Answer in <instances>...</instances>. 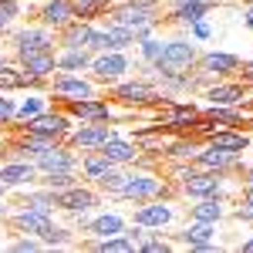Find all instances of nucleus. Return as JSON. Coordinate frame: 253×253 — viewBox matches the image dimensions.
I'll use <instances>...</instances> for the list:
<instances>
[{
  "label": "nucleus",
  "instance_id": "nucleus-1",
  "mask_svg": "<svg viewBox=\"0 0 253 253\" xmlns=\"http://www.w3.org/2000/svg\"><path fill=\"white\" fill-rule=\"evenodd\" d=\"M112 24L128 27V31L135 34V41H142V38H149V27L156 24V17H152V10H145V7H132V3H125V7L112 10Z\"/></svg>",
  "mask_w": 253,
  "mask_h": 253
},
{
  "label": "nucleus",
  "instance_id": "nucleus-2",
  "mask_svg": "<svg viewBox=\"0 0 253 253\" xmlns=\"http://www.w3.org/2000/svg\"><path fill=\"white\" fill-rule=\"evenodd\" d=\"M193 61H196L193 44H186V41H172V44L162 47V54H159L156 64H159L162 75H179V71H186Z\"/></svg>",
  "mask_w": 253,
  "mask_h": 253
},
{
  "label": "nucleus",
  "instance_id": "nucleus-3",
  "mask_svg": "<svg viewBox=\"0 0 253 253\" xmlns=\"http://www.w3.org/2000/svg\"><path fill=\"white\" fill-rule=\"evenodd\" d=\"M41 20L47 24V27H68L75 14H71V0H47L44 7H41Z\"/></svg>",
  "mask_w": 253,
  "mask_h": 253
},
{
  "label": "nucleus",
  "instance_id": "nucleus-4",
  "mask_svg": "<svg viewBox=\"0 0 253 253\" xmlns=\"http://www.w3.org/2000/svg\"><path fill=\"white\" fill-rule=\"evenodd\" d=\"M20 61H24V68L34 75V78H41V75H47V71H54V51L47 47V51H27V54H20Z\"/></svg>",
  "mask_w": 253,
  "mask_h": 253
},
{
  "label": "nucleus",
  "instance_id": "nucleus-5",
  "mask_svg": "<svg viewBox=\"0 0 253 253\" xmlns=\"http://www.w3.org/2000/svg\"><path fill=\"white\" fill-rule=\"evenodd\" d=\"M159 189H162L159 179H149V175H132L128 182L118 186V193H122V196H156Z\"/></svg>",
  "mask_w": 253,
  "mask_h": 253
},
{
  "label": "nucleus",
  "instance_id": "nucleus-6",
  "mask_svg": "<svg viewBox=\"0 0 253 253\" xmlns=\"http://www.w3.org/2000/svg\"><path fill=\"white\" fill-rule=\"evenodd\" d=\"M20 54H27V51H47L51 47V38H47V31H20L17 38H14Z\"/></svg>",
  "mask_w": 253,
  "mask_h": 253
},
{
  "label": "nucleus",
  "instance_id": "nucleus-7",
  "mask_svg": "<svg viewBox=\"0 0 253 253\" xmlns=\"http://www.w3.org/2000/svg\"><path fill=\"white\" fill-rule=\"evenodd\" d=\"M54 91L61 98H71V101H78V98H91V84L81 78H61L54 81Z\"/></svg>",
  "mask_w": 253,
  "mask_h": 253
},
{
  "label": "nucleus",
  "instance_id": "nucleus-8",
  "mask_svg": "<svg viewBox=\"0 0 253 253\" xmlns=\"http://www.w3.org/2000/svg\"><path fill=\"white\" fill-rule=\"evenodd\" d=\"M20 226L27 230V233H47L51 230V219H47V206H38V210H31V213H20V219H17Z\"/></svg>",
  "mask_w": 253,
  "mask_h": 253
},
{
  "label": "nucleus",
  "instance_id": "nucleus-9",
  "mask_svg": "<svg viewBox=\"0 0 253 253\" xmlns=\"http://www.w3.org/2000/svg\"><path fill=\"white\" fill-rule=\"evenodd\" d=\"M128 68V61L122 58V54H105V58H98L95 61V71H98V78H118L122 71Z\"/></svg>",
  "mask_w": 253,
  "mask_h": 253
},
{
  "label": "nucleus",
  "instance_id": "nucleus-10",
  "mask_svg": "<svg viewBox=\"0 0 253 253\" xmlns=\"http://www.w3.org/2000/svg\"><path fill=\"white\" fill-rule=\"evenodd\" d=\"M216 189H219V179H216V175L199 172V175H189V179H186V193L189 196H213Z\"/></svg>",
  "mask_w": 253,
  "mask_h": 253
},
{
  "label": "nucleus",
  "instance_id": "nucleus-11",
  "mask_svg": "<svg viewBox=\"0 0 253 253\" xmlns=\"http://www.w3.org/2000/svg\"><path fill=\"white\" fill-rule=\"evenodd\" d=\"M71 115H78V118H95V122H101V118H108V105L91 101V98H78V101L71 105Z\"/></svg>",
  "mask_w": 253,
  "mask_h": 253
},
{
  "label": "nucleus",
  "instance_id": "nucleus-12",
  "mask_svg": "<svg viewBox=\"0 0 253 253\" xmlns=\"http://www.w3.org/2000/svg\"><path fill=\"white\" fill-rule=\"evenodd\" d=\"M54 206H61V210H88L91 206V193H84V189H71V193H61L54 196Z\"/></svg>",
  "mask_w": 253,
  "mask_h": 253
},
{
  "label": "nucleus",
  "instance_id": "nucleus-13",
  "mask_svg": "<svg viewBox=\"0 0 253 253\" xmlns=\"http://www.w3.org/2000/svg\"><path fill=\"white\" fill-rule=\"evenodd\" d=\"M27 128L31 132H41V135H61L68 125H64V115H38Z\"/></svg>",
  "mask_w": 253,
  "mask_h": 253
},
{
  "label": "nucleus",
  "instance_id": "nucleus-14",
  "mask_svg": "<svg viewBox=\"0 0 253 253\" xmlns=\"http://www.w3.org/2000/svg\"><path fill=\"white\" fill-rule=\"evenodd\" d=\"M91 38H95V27H91L88 20L68 24V44H71V47H91Z\"/></svg>",
  "mask_w": 253,
  "mask_h": 253
},
{
  "label": "nucleus",
  "instance_id": "nucleus-15",
  "mask_svg": "<svg viewBox=\"0 0 253 253\" xmlns=\"http://www.w3.org/2000/svg\"><path fill=\"white\" fill-rule=\"evenodd\" d=\"M169 219H172V213H169L166 206H145V210L135 213L138 226H162V223H169Z\"/></svg>",
  "mask_w": 253,
  "mask_h": 253
},
{
  "label": "nucleus",
  "instance_id": "nucleus-16",
  "mask_svg": "<svg viewBox=\"0 0 253 253\" xmlns=\"http://www.w3.org/2000/svg\"><path fill=\"white\" fill-rule=\"evenodd\" d=\"M105 10H108L105 0H71V14L78 20H91L98 14H105Z\"/></svg>",
  "mask_w": 253,
  "mask_h": 253
},
{
  "label": "nucleus",
  "instance_id": "nucleus-17",
  "mask_svg": "<svg viewBox=\"0 0 253 253\" xmlns=\"http://www.w3.org/2000/svg\"><path fill=\"white\" fill-rule=\"evenodd\" d=\"M213 149H223V152H243V149H247V135H236V132H216V135H213Z\"/></svg>",
  "mask_w": 253,
  "mask_h": 253
},
{
  "label": "nucleus",
  "instance_id": "nucleus-18",
  "mask_svg": "<svg viewBox=\"0 0 253 253\" xmlns=\"http://www.w3.org/2000/svg\"><path fill=\"white\" fill-rule=\"evenodd\" d=\"M101 149H105L101 156H105V159H112V162H128V159L135 156V149H132L128 142H118V138H108V142H105Z\"/></svg>",
  "mask_w": 253,
  "mask_h": 253
},
{
  "label": "nucleus",
  "instance_id": "nucleus-19",
  "mask_svg": "<svg viewBox=\"0 0 253 253\" xmlns=\"http://www.w3.org/2000/svg\"><path fill=\"white\" fill-rule=\"evenodd\" d=\"M27 179H34V169L31 166H7V169H0V182L3 186H20Z\"/></svg>",
  "mask_w": 253,
  "mask_h": 253
},
{
  "label": "nucleus",
  "instance_id": "nucleus-20",
  "mask_svg": "<svg viewBox=\"0 0 253 253\" xmlns=\"http://www.w3.org/2000/svg\"><path fill=\"white\" fill-rule=\"evenodd\" d=\"M108 138H112V132L105 125H95V128H81L78 135H75V142L78 145H105Z\"/></svg>",
  "mask_w": 253,
  "mask_h": 253
},
{
  "label": "nucleus",
  "instance_id": "nucleus-21",
  "mask_svg": "<svg viewBox=\"0 0 253 253\" xmlns=\"http://www.w3.org/2000/svg\"><path fill=\"white\" fill-rule=\"evenodd\" d=\"M240 98H243V88H240V84H223V88H213V91H210V101H213V105H233Z\"/></svg>",
  "mask_w": 253,
  "mask_h": 253
},
{
  "label": "nucleus",
  "instance_id": "nucleus-22",
  "mask_svg": "<svg viewBox=\"0 0 253 253\" xmlns=\"http://www.w3.org/2000/svg\"><path fill=\"white\" fill-rule=\"evenodd\" d=\"M41 169H47V172H68L71 159L64 156V152H41Z\"/></svg>",
  "mask_w": 253,
  "mask_h": 253
},
{
  "label": "nucleus",
  "instance_id": "nucleus-23",
  "mask_svg": "<svg viewBox=\"0 0 253 253\" xmlns=\"http://www.w3.org/2000/svg\"><path fill=\"white\" fill-rule=\"evenodd\" d=\"M210 236H213V223H196V226H189L182 233V240L189 247H203V243H210Z\"/></svg>",
  "mask_w": 253,
  "mask_h": 253
},
{
  "label": "nucleus",
  "instance_id": "nucleus-24",
  "mask_svg": "<svg viewBox=\"0 0 253 253\" xmlns=\"http://www.w3.org/2000/svg\"><path fill=\"white\" fill-rule=\"evenodd\" d=\"M203 68H206V71H219V75H226V71H233V68H236V58H233V54H206V58H203Z\"/></svg>",
  "mask_w": 253,
  "mask_h": 253
},
{
  "label": "nucleus",
  "instance_id": "nucleus-25",
  "mask_svg": "<svg viewBox=\"0 0 253 253\" xmlns=\"http://www.w3.org/2000/svg\"><path fill=\"white\" fill-rule=\"evenodd\" d=\"M210 7H213V3H186V7H175V20L196 24V20H203V14H206Z\"/></svg>",
  "mask_w": 253,
  "mask_h": 253
},
{
  "label": "nucleus",
  "instance_id": "nucleus-26",
  "mask_svg": "<svg viewBox=\"0 0 253 253\" xmlns=\"http://www.w3.org/2000/svg\"><path fill=\"white\" fill-rule=\"evenodd\" d=\"M230 162H233V152H223V149H210L199 156V166H206V169H223Z\"/></svg>",
  "mask_w": 253,
  "mask_h": 253
},
{
  "label": "nucleus",
  "instance_id": "nucleus-27",
  "mask_svg": "<svg viewBox=\"0 0 253 253\" xmlns=\"http://www.w3.org/2000/svg\"><path fill=\"white\" fill-rule=\"evenodd\" d=\"M27 81H34V75H27V71H10V68H0V88H24Z\"/></svg>",
  "mask_w": 253,
  "mask_h": 253
},
{
  "label": "nucleus",
  "instance_id": "nucleus-28",
  "mask_svg": "<svg viewBox=\"0 0 253 253\" xmlns=\"http://www.w3.org/2000/svg\"><path fill=\"white\" fill-rule=\"evenodd\" d=\"M91 233H98V236H118V233H122V219H118V216H101V219L91 223Z\"/></svg>",
  "mask_w": 253,
  "mask_h": 253
},
{
  "label": "nucleus",
  "instance_id": "nucleus-29",
  "mask_svg": "<svg viewBox=\"0 0 253 253\" xmlns=\"http://www.w3.org/2000/svg\"><path fill=\"white\" fill-rule=\"evenodd\" d=\"M118 98L122 101H145V98H152V88L149 84H122Z\"/></svg>",
  "mask_w": 253,
  "mask_h": 253
},
{
  "label": "nucleus",
  "instance_id": "nucleus-30",
  "mask_svg": "<svg viewBox=\"0 0 253 253\" xmlns=\"http://www.w3.org/2000/svg\"><path fill=\"white\" fill-rule=\"evenodd\" d=\"M219 216H223V210H219V203H213V199H206V203L196 206V219L199 223H216Z\"/></svg>",
  "mask_w": 253,
  "mask_h": 253
},
{
  "label": "nucleus",
  "instance_id": "nucleus-31",
  "mask_svg": "<svg viewBox=\"0 0 253 253\" xmlns=\"http://www.w3.org/2000/svg\"><path fill=\"white\" fill-rule=\"evenodd\" d=\"M84 172L91 175V179H105V175L112 172V159H88V166H84Z\"/></svg>",
  "mask_w": 253,
  "mask_h": 253
},
{
  "label": "nucleus",
  "instance_id": "nucleus-32",
  "mask_svg": "<svg viewBox=\"0 0 253 253\" xmlns=\"http://www.w3.org/2000/svg\"><path fill=\"white\" fill-rule=\"evenodd\" d=\"M84 64H88V58H84L81 47H71V51L61 58V68H68V71H78V68H84Z\"/></svg>",
  "mask_w": 253,
  "mask_h": 253
},
{
  "label": "nucleus",
  "instance_id": "nucleus-33",
  "mask_svg": "<svg viewBox=\"0 0 253 253\" xmlns=\"http://www.w3.org/2000/svg\"><path fill=\"white\" fill-rule=\"evenodd\" d=\"M135 240H122V236H105V243H101V250H135Z\"/></svg>",
  "mask_w": 253,
  "mask_h": 253
},
{
  "label": "nucleus",
  "instance_id": "nucleus-34",
  "mask_svg": "<svg viewBox=\"0 0 253 253\" xmlns=\"http://www.w3.org/2000/svg\"><path fill=\"white\" fill-rule=\"evenodd\" d=\"M14 17H17V3H14V0H0V31H3Z\"/></svg>",
  "mask_w": 253,
  "mask_h": 253
},
{
  "label": "nucleus",
  "instance_id": "nucleus-35",
  "mask_svg": "<svg viewBox=\"0 0 253 253\" xmlns=\"http://www.w3.org/2000/svg\"><path fill=\"white\" fill-rule=\"evenodd\" d=\"M196 118H199V115H196L193 108H179V112H175V115L169 118V125H193Z\"/></svg>",
  "mask_w": 253,
  "mask_h": 253
},
{
  "label": "nucleus",
  "instance_id": "nucleus-36",
  "mask_svg": "<svg viewBox=\"0 0 253 253\" xmlns=\"http://www.w3.org/2000/svg\"><path fill=\"white\" fill-rule=\"evenodd\" d=\"M142 54H145L149 61H159V54H162V44H159V41L142 38Z\"/></svg>",
  "mask_w": 253,
  "mask_h": 253
},
{
  "label": "nucleus",
  "instance_id": "nucleus-37",
  "mask_svg": "<svg viewBox=\"0 0 253 253\" xmlns=\"http://www.w3.org/2000/svg\"><path fill=\"white\" fill-rule=\"evenodd\" d=\"M17 115H20V118H38V115H41V105H38V98L24 101V105L17 108Z\"/></svg>",
  "mask_w": 253,
  "mask_h": 253
},
{
  "label": "nucleus",
  "instance_id": "nucleus-38",
  "mask_svg": "<svg viewBox=\"0 0 253 253\" xmlns=\"http://www.w3.org/2000/svg\"><path fill=\"white\" fill-rule=\"evenodd\" d=\"M47 186H51V189H54V186H58V189H64V186H71V175H68V172H51Z\"/></svg>",
  "mask_w": 253,
  "mask_h": 253
},
{
  "label": "nucleus",
  "instance_id": "nucleus-39",
  "mask_svg": "<svg viewBox=\"0 0 253 253\" xmlns=\"http://www.w3.org/2000/svg\"><path fill=\"white\" fill-rule=\"evenodd\" d=\"M210 118H213V122H240L233 112H223V108H213V112H210Z\"/></svg>",
  "mask_w": 253,
  "mask_h": 253
},
{
  "label": "nucleus",
  "instance_id": "nucleus-40",
  "mask_svg": "<svg viewBox=\"0 0 253 253\" xmlns=\"http://www.w3.org/2000/svg\"><path fill=\"white\" fill-rule=\"evenodd\" d=\"M10 115H14V105H10L7 98H0V122H7Z\"/></svg>",
  "mask_w": 253,
  "mask_h": 253
},
{
  "label": "nucleus",
  "instance_id": "nucleus-41",
  "mask_svg": "<svg viewBox=\"0 0 253 253\" xmlns=\"http://www.w3.org/2000/svg\"><path fill=\"white\" fill-rule=\"evenodd\" d=\"M142 250H149V253H162V250H169L166 243H159V240H149V243H142Z\"/></svg>",
  "mask_w": 253,
  "mask_h": 253
},
{
  "label": "nucleus",
  "instance_id": "nucleus-42",
  "mask_svg": "<svg viewBox=\"0 0 253 253\" xmlns=\"http://www.w3.org/2000/svg\"><path fill=\"white\" fill-rule=\"evenodd\" d=\"M240 216L253 219V186H250V193H247V206H243V213H240Z\"/></svg>",
  "mask_w": 253,
  "mask_h": 253
},
{
  "label": "nucleus",
  "instance_id": "nucleus-43",
  "mask_svg": "<svg viewBox=\"0 0 253 253\" xmlns=\"http://www.w3.org/2000/svg\"><path fill=\"white\" fill-rule=\"evenodd\" d=\"M44 240H47V243H61V240H64V233H61V230H54V226H51V230H47V233H44Z\"/></svg>",
  "mask_w": 253,
  "mask_h": 253
},
{
  "label": "nucleus",
  "instance_id": "nucleus-44",
  "mask_svg": "<svg viewBox=\"0 0 253 253\" xmlns=\"http://www.w3.org/2000/svg\"><path fill=\"white\" fill-rule=\"evenodd\" d=\"M14 250H17V253H27V250H38V243H31V240H20V243H14Z\"/></svg>",
  "mask_w": 253,
  "mask_h": 253
},
{
  "label": "nucleus",
  "instance_id": "nucleus-45",
  "mask_svg": "<svg viewBox=\"0 0 253 253\" xmlns=\"http://www.w3.org/2000/svg\"><path fill=\"white\" fill-rule=\"evenodd\" d=\"M196 38H210V24H203V20H196Z\"/></svg>",
  "mask_w": 253,
  "mask_h": 253
},
{
  "label": "nucleus",
  "instance_id": "nucleus-46",
  "mask_svg": "<svg viewBox=\"0 0 253 253\" xmlns=\"http://www.w3.org/2000/svg\"><path fill=\"white\" fill-rule=\"evenodd\" d=\"M128 3H132V7H145V10H152L159 0H128Z\"/></svg>",
  "mask_w": 253,
  "mask_h": 253
},
{
  "label": "nucleus",
  "instance_id": "nucleus-47",
  "mask_svg": "<svg viewBox=\"0 0 253 253\" xmlns=\"http://www.w3.org/2000/svg\"><path fill=\"white\" fill-rule=\"evenodd\" d=\"M175 7H186V3H213V0H172Z\"/></svg>",
  "mask_w": 253,
  "mask_h": 253
},
{
  "label": "nucleus",
  "instance_id": "nucleus-48",
  "mask_svg": "<svg viewBox=\"0 0 253 253\" xmlns=\"http://www.w3.org/2000/svg\"><path fill=\"white\" fill-rule=\"evenodd\" d=\"M247 27H253V7L247 10Z\"/></svg>",
  "mask_w": 253,
  "mask_h": 253
},
{
  "label": "nucleus",
  "instance_id": "nucleus-49",
  "mask_svg": "<svg viewBox=\"0 0 253 253\" xmlns=\"http://www.w3.org/2000/svg\"><path fill=\"white\" fill-rule=\"evenodd\" d=\"M243 250H247V253H253V240H250V243H243Z\"/></svg>",
  "mask_w": 253,
  "mask_h": 253
},
{
  "label": "nucleus",
  "instance_id": "nucleus-50",
  "mask_svg": "<svg viewBox=\"0 0 253 253\" xmlns=\"http://www.w3.org/2000/svg\"><path fill=\"white\" fill-rule=\"evenodd\" d=\"M247 75H250V78H253V64H250V71H247Z\"/></svg>",
  "mask_w": 253,
  "mask_h": 253
},
{
  "label": "nucleus",
  "instance_id": "nucleus-51",
  "mask_svg": "<svg viewBox=\"0 0 253 253\" xmlns=\"http://www.w3.org/2000/svg\"><path fill=\"white\" fill-rule=\"evenodd\" d=\"M250 186H253V172H250Z\"/></svg>",
  "mask_w": 253,
  "mask_h": 253
},
{
  "label": "nucleus",
  "instance_id": "nucleus-52",
  "mask_svg": "<svg viewBox=\"0 0 253 253\" xmlns=\"http://www.w3.org/2000/svg\"><path fill=\"white\" fill-rule=\"evenodd\" d=\"M0 193H3V182H0Z\"/></svg>",
  "mask_w": 253,
  "mask_h": 253
},
{
  "label": "nucleus",
  "instance_id": "nucleus-53",
  "mask_svg": "<svg viewBox=\"0 0 253 253\" xmlns=\"http://www.w3.org/2000/svg\"><path fill=\"white\" fill-rule=\"evenodd\" d=\"M105 3H108V0H105Z\"/></svg>",
  "mask_w": 253,
  "mask_h": 253
}]
</instances>
